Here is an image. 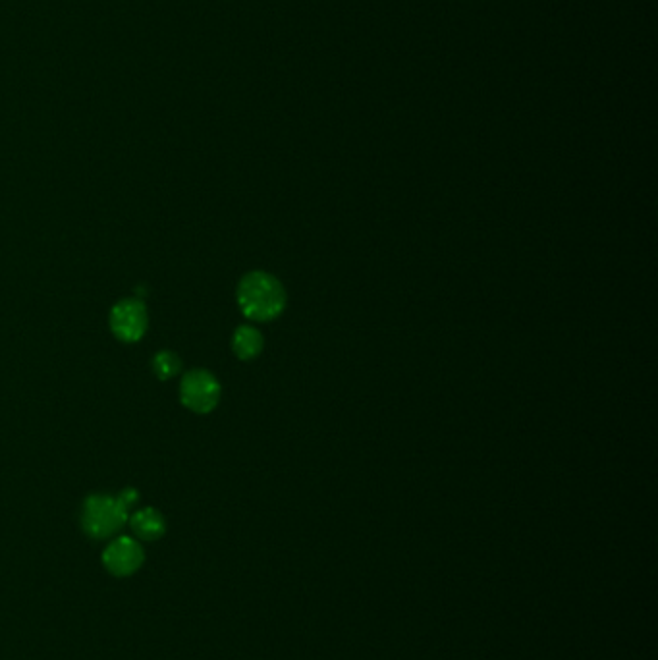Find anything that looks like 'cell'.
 I'll use <instances>...</instances> for the list:
<instances>
[{
  "label": "cell",
  "mask_w": 658,
  "mask_h": 660,
  "mask_svg": "<svg viewBox=\"0 0 658 660\" xmlns=\"http://www.w3.org/2000/svg\"><path fill=\"white\" fill-rule=\"evenodd\" d=\"M238 305L249 321L269 323L286 309V290L276 276L265 271H251L238 284Z\"/></svg>",
  "instance_id": "6da1fadb"
},
{
  "label": "cell",
  "mask_w": 658,
  "mask_h": 660,
  "mask_svg": "<svg viewBox=\"0 0 658 660\" xmlns=\"http://www.w3.org/2000/svg\"><path fill=\"white\" fill-rule=\"evenodd\" d=\"M128 518L130 512L120 504L118 496L91 495L83 502V531L93 539H109L116 535Z\"/></svg>",
  "instance_id": "7a4b0ae2"
},
{
  "label": "cell",
  "mask_w": 658,
  "mask_h": 660,
  "mask_svg": "<svg viewBox=\"0 0 658 660\" xmlns=\"http://www.w3.org/2000/svg\"><path fill=\"white\" fill-rule=\"evenodd\" d=\"M180 400L193 413H211L220 402V383L207 369H192L182 377Z\"/></svg>",
  "instance_id": "3957f363"
},
{
  "label": "cell",
  "mask_w": 658,
  "mask_h": 660,
  "mask_svg": "<svg viewBox=\"0 0 658 660\" xmlns=\"http://www.w3.org/2000/svg\"><path fill=\"white\" fill-rule=\"evenodd\" d=\"M149 327V313L145 303L139 298L120 300L110 311V330L112 334L126 344L141 340Z\"/></svg>",
  "instance_id": "277c9868"
},
{
  "label": "cell",
  "mask_w": 658,
  "mask_h": 660,
  "mask_svg": "<svg viewBox=\"0 0 658 660\" xmlns=\"http://www.w3.org/2000/svg\"><path fill=\"white\" fill-rule=\"evenodd\" d=\"M145 560L143 547L132 537H118L103 552V564L112 576L126 578L136 574Z\"/></svg>",
  "instance_id": "5b68a950"
},
{
  "label": "cell",
  "mask_w": 658,
  "mask_h": 660,
  "mask_svg": "<svg viewBox=\"0 0 658 660\" xmlns=\"http://www.w3.org/2000/svg\"><path fill=\"white\" fill-rule=\"evenodd\" d=\"M130 527L141 541H157L165 535L166 522L155 508H141L130 516Z\"/></svg>",
  "instance_id": "8992f818"
},
{
  "label": "cell",
  "mask_w": 658,
  "mask_h": 660,
  "mask_svg": "<svg viewBox=\"0 0 658 660\" xmlns=\"http://www.w3.org/2000/svg\"><path fill=\"white\" fill-rule=\"evenodd\" d=\"M263 346H265L263 334L249 325L238 327L232 336V350H234L236 358L242 359V361H251V359L261 356Z\"/></svg>",
  "instance_id": "52a82bcc"
},
{
  "label": "cell",
  "mask_w": 658,
  "mask_h": 660,
  "mask_svg": "<svg viewBox=\"0 0 658 660\" xmlns=\"http://www.w3.org/2000/svg\"><path fill=\"white\" fill-rule=\"evenodd\" d=\"M180 369H182V361H180V358L174 352L163 350V352L155 354V358H153V371H155V375L161 381H168V379L176 377L180 373Z\"/></svg>",
  "instance_id": "ba28073f"
},
{
  "label": "cell",
  "mask_w": 658,
  "mask_h": 660,
  "mask_svg": "<svg viewBox=\"0 0 658 660\" xmlns=\"http://www.w3.org/2000/svg\"><path fill=\"white\" fill-rule=\"evenodd\" d=\"M118 500H120V504L130 512L136 504H138L139 500V493L136 491V489H132V487H128V489H124L120 495H118Z\"/></svg>",
  "instance_id": "9c48e42d"
}]
</instances>
